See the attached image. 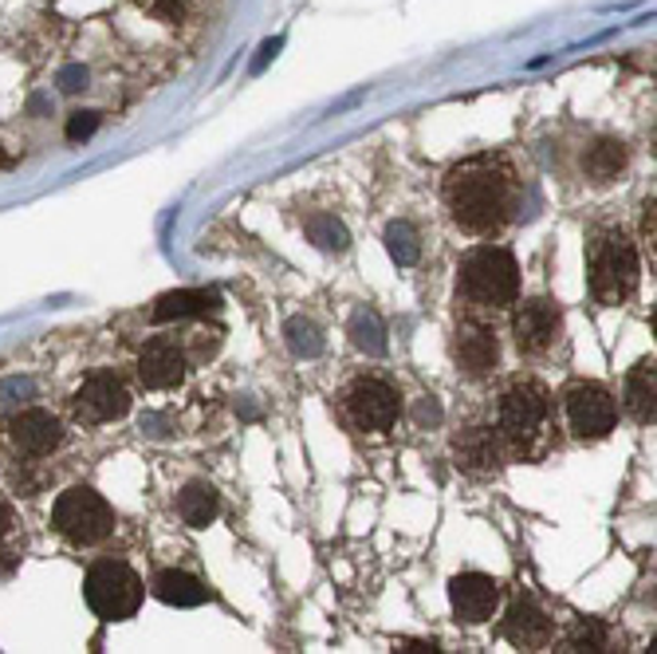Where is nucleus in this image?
I'll return each instance as SVG.
<instances>
[{
	"label": "nucleus",
	"mask_w": 657,
	"mask_h": 654,
	"mask_svg": "<svg viewBox=\"0 0 657 654\" xmlns=\"http://www.w3.org/2000/svg\"><path fill=\"white\" fill-rule=\"evenodd\" d=\"M142 4L150 12H158L162 21H177L182 16V0H142Z\"/></svg>",
	"instance_id": "nucleus-28"
},
{
	"label": "nucleus",
	"mask_w": 657,
	"mask_h": 654,
	"mask_svg": "<svg viewBox=\"0 0 657 654\" xmlns=\"http://www.w3.org/2000/svg\"><path fill=\"white\" fill-rule=\"evenodd\" d=\"M637 276H642L637 249L627 229H595L591 240H586V288H591V296L598 304H606V308L627 304L637 288Z\"/></svg>",
	"instance_id": "nucleus-3"
},
{
	"label": "nucleus",
	"mask_w": 657,
	"mask_h": 654,
	"mask_svg": "<svg viewBox=\"0 0 657 654\" xmlns=\"http://www.w3.org/2000/svg\"><path fill=\"white\" fill-rule=\"evenodd\" d=\"M350 340H355V347L367 355L386 351V328H382V320L370 312V308H359V312H355V320H350Z\"/></svg>",
	"instance_id": "nucleus-22"
},
{
	"label": "nucleus",
	"mask_w": 657,
	"mask_h": 654,
	"mask_svg": "<svg viewBox=\"0 0 657 654\" xmlns=\"http://www.w3.org/2000/svg\"><path fill=\"white\" fill-rule=\"evenodd\" d=\"M308 233H311V240H315V245H323V249H335V252L347 249V229H343L335 218L308 221Z\"/></svg>",
	"instance_id": "nucleus-26"
},
{
	"label": "nucleus",
	"mask_w": 657,
	"mask_h": 654,
	"mask_svg": "<svg viewBox=\"0 0 657 654\" xmlns=\"http://www.w3.org/2000/svg\"><path fill=\"white\" fill-rule=\"evenodd\" d=\"M138 379L150 391H170L185 379V351L170 340H150L138 355Z\"/></svg>",
	"instance_id": "nucleus-16"
},
{
	"label": "nucleus",
	"mask_w": 657,
	"mask_h": 654,
	"mask_svg": "<svg viewBox=\"0 0 657 654\" xmlns=\"http://www.w3.org/2000/svg\"><path fill=\"white\" fill-rule=\"evenodd\" d=\"M16 529V517H12V505L4 497H0V541L9 536V532Z\"/></svg>",
	"instance_id": "nucleus-30"
},
{
	"label": "nucleus",
	"mask_w": 657,
	"mask_h": 654,
	"mask_svg": "<svg viewBox=\"0 0 657 654\" xmlns=\"http://www.w3.org/2000/svg\"><path fill=\"white\" fill-rule=\"evenodd\" d=\"M4 434H9L12 449L24 457H48L52 449H60L63 442V422L44 410V406H28L21 415H12L4 422Z\"/></svg>",
	"instance_id": "nucleus-12"
},
{
	"label": "nucleus",
	"mask_w": 657,
	"mask_h": 654,
	"mask_svg": "<svg viewBox=\"0 0 657 654\" xmlns=\"http://www.w3.org/2000/svg\"><path fill=\"white\" fill-rule=\"evenodd\" d=\"M453 457H457V466H461L464 473H476V478L496 473V469L508 461L493 427H464L461 434L453 437Z\"/></svg>",
	"instance_id": "nucleus-15"
},
{
	"label": "nucleus",
	"mask_w": 657,
	"mask_h": 654,
	"mask_svg": "<svg viewBox=\"0 0 657 654\" xmlns=\"http://www.w3.org/2000/svg\"><path fill=\"white\" fill-rule=\"evenodd\" d=\"M453 363L469 379H488L500 363V343L484 323H461L453 335Z\"/></svg>",
	"instance_id": "nucleus-14"
},
{
	"label": "nucleus",
	"mask_w": 657,
	"mask_h": 654,
	"mask_svg": "<svg viewBox=\"0 0 657 654\" xmlns=\"http://www.w3.org/2000/svg\"><path fill=\"white\" fill-rule=\"evenodd\" d=\"M567 651H606L610 646V627L603 619H579L563 639Z\"/></svg>",
	"instance_id": "nucleus-24"
},
{
	"label": "nucleus",
	"mask_w": 657,
	"mask_h": 654,
	"mask_svg": "<svg viewBox=\"0 0 657 654\" xmlns=\"http://www.w3.org/2000/svg\"><path fill=\"white\" fill-rule=\"evenodd\" d=\"M504 639L520 651H544L555 639V619L532 600V595H516L504 615Z\"/></svg>",
	"instance_id": "nucleus-13"
},
{
	"label": "nucleus",
	"mask_w": 657,
	"mask_h": 654,
	"mask_svg": "<svg viewBox=\"0 0 657 654\" xmlns=\"http://www.w3.org/2000/svg\"><path fill=\"white\" fill-rule=\"evenodd\" d=\"M401 415L398 386L379 374H359L339 391V418L359 434H386Z\"/></svg>",
	"instance_id": "nucleus-7"
},
{
	"label": "nucleus",
	"mask_w": 657,
	"mask_h": 654,
	"mask_svg": "<svg viewBox=\"0 0 657 654\" xmlns=\"http://www.w3.org/2000/svg\"><path fill=\"white\" fill-rule=\"evenodd\" d=\"M512 335L520 355H547L555 343L563 340V312H559V304L547 300V296L524 300L512 316Z\"/></svg>",
	"instance_id": "nucleus-10"
},
{
	"label": "nucleus",
	"mask_w": 657,
	"mask_h": 654,
	"mask_svg": "<svg viewBox=\"0 0 657 654\" xmlns=\"http://www.w3.org/2000/svg\"><path fill=\"white\" fill-rule=\"evenodd\" d=\"M627 166H630L627 143H618V138H595V143L586 146L583 174L591 177V182H615Z\"/></svg>",
	"instance_id": "nucleus-20"
},
{
	"label": "nucleus",
	"mask_w": 657,
	"mask_h": 654,
	"mask_svg": "<svg viewBox=\"0 0 657 654\" xmlns=\"http://www.w3.org/2000/svg\"><path fill=\"white\" fill-rule=\"evenodd\" d=\"M622 406L627 415L642 427L654 422V359H642L627 371V383H622Z\"/></svg>",
	"instance_id": "nucleus-17"
},
{
	"label": "nucleus",
	"mask_w": 657,
	"mask_h": 654,
	"mask_svg": "<svg viewBox=\"0 0 657 654\" xmlns=\"http://www.w3.org/2000/svg\"><path fill=\"white\" fill-rule=\"evenodd\" d=\"M216 489L206 485V481H194V485H185V493L177 497V513H182L185 525H194V529H209L216 520Z\"/></svg>",
	"instance_id": "nucleus-21"
},
{
	"label": "nucleus",
	"mask_w": 657,
	"mask_h": 654,
	"mask_svg": "<svg viewBox=\"0 0 657 654\" xmlns=\"http://www.w3.org/2000/svg\"><path fill=\"white\" fill-rule=\"evenodd\" d=\"M216 312V292H201V288H182V292H165L154 304V323H170V320H194V316H209Z\"/></svg>",
	"instance_id": "nucleus-18"
},
{
	"label": "nucleus",
	"mask_w": 657,
	"mask_h": 654,
	"mask_svg": "<svg viewBox=\"0 0 657 654\" xmlns=\"http://www.w3.org/2000/svg\"><path fill=\"white\" fill-rule=\"evenodd\" d=\"M386 252H391V257L398 260L401 269H410V264H418V257H421V237H418V229H413L410 221H394V225L386 229Z\"/></svg>",
	"instance_id": "nucleus-23"
},
{
	"label": "nucleus",
	"mask_w": 657,
	"mask_h": 654,
	"mask_svg": "<svg viewBox=\"0 0 657 654\" xmlns=\"http://www.w3.org/2000/svg\"><path fill=\"white\" fill-rule=\"evenodd\" d=\"M288 343H292V351L308 355V359L323 351V335L315 332V323L299 320V316H296V320H288Z\"/></svg>",
	"instance_id": "nucleus-25"
},
{
	"label": "nucleus",
	"mask_w": 657,
	"mask_h": 654,
	"mask_svg": "<svg viewBox=\"0 0 657 654\" xmlns=\"http://www.w3.org/2000/svg\"><path fill=\"white\" fill-rule=\"evenodd\" d=\"M83 84H87V72H83V67H67V72H63V91H79Z\"/></svg>",
	"instance_id": "nucleus-29"
},
{
	"label": "nucleus",
	"mask_w": 657,
	"mask_h": 654,
	"mask_svg": "<svg viewBox=\"0 0 657 654\" xmlns=\"http://www.w3.org/2000/svg\"><path fill=\"white\" fill-rule=\"evenodd\" d=\"M563 418L579 442H603L618 427V403L603 383L579 379L563 391Z\"/></svg>",
	"instance_id": "nucleus-8"
},
{
	"label": "nucleus",
	"mask_w": 657,
	"mask_h": 654,
	"mask_svg": "<svg viewBox=\"0 0 657 654\" xmlns=\"http://www.w3.org/2000/svg\"><path fill=\"white\" fill-rule=\"evenodd\" d=\"M0 162H4V150H0Z\"/></svg>",
	"instance_id": "nucleus-31"
},
{
	"label": "nucleus",
	"mask_w": 657,
	"mask_h": 654,
	"mask_svg": "<svg viewBox=\"0 0 657 654\" xmlns=\"http://www.w3.org/2000/svg\"><path fill=\"white\" fill-rule=\"evenodd\" d=\"M445 209L464 233H500L524 206V182L504 155L464 158L445 174Z\"/></svg>",
	"instance_id": "nucleus-1"
},
{
	"label": "nucleus",
	"mask_w": 657,
	"mask_h": 654,
	"mask_svg": "<svg viewBox=\"0 0 657 654\" xmlns=\"http://www.w3.org/2000/svg\"><path fill=\"white\" fill-rule=\"evenodd\" d=\"M154 595L162 603H170V607H201V603L209 600V588L197 576H189V571H177V568H165L154 576Z\"/></svg>",
	"instance_id": "nucleus-19"
},
{
	"label": "nucleus",
	"mask_w": 657,
	"mask_h": 654,
	"mask_svg": "<svg viewBox=\"0 0 657 654\" xmlns=\"http://www.w3.org/2000/svg\"><path fill=\"white\" fill-rule=\"evenodd\" d=\"M83 600L103 624H123L142 607L146 583L126 560H99L83 580Z\"/></svg>",
	"instance_id": "nucleus-5"
},
{
	"label": "nucleus",
	"mask_w": 657,
	"mask_h": 654,
	"mask_svg": "<svg viewBox=\"0 0 657 654\" xmlns=\"http://www.w3.org/2000/svg\"><path fill=\"white\" fill-rule=\"evenodd\" d=\"M449 607L464 627L488 624L500 607V583L484 571H461L449 580Z\"/></svg>",
	"instance_id": "nucleus-11"
},
{
	"label": "nucleus",
	"mask_w": 657,
	"mask_h": 654,
	"mask_svg": "<svg viewBox=\"0 0 657 654\" xmlns=\"http://www.w3.org/2000/svg\"><path fill=\"white\" fill-rule=\"evenodd\" d=\"M95 131H99V114H95V111H75L72 123H67V138H72V143H79V138H91Z\"/></svg>",
	"instance_id": "nucleus-27"
},
{
	"label": "nucleus",
	"mask_w": 657,
	"mask_h": 654,
	"mask_svg": "<svg viewBox=\"0 0 657 654\" xmlns=\"http://www.w3.org/2000/svg\"><path fill=\"white\" fill-rule=\"evenodd\" d=\"M520 296V264L500 245H481L461 260L457 272V300L473 312H504Z\"/></svg>",
	"instance_id": "nucleus-4"
},
{
	"label": "nucleus",
	"mask_w": 657,
	"mask_h": 654,
	"mask_svg": "<svg viewBox=\"0 0 657 654\" xmlns=\"http://www.w3.org/2000/svg\"><path fill=\"white\" fill-rule=\"evenodd\" d=\"M496 437H500L504 457H532L547 454L551 446V391L535 379H520L496 403Z\"/></svg>",
	"instance_id": "nucleus-2"
},
{
	"label": "nucleus",
	"mask_w": 657,
	"mask_h": 654,
	"mask_svg": "<svg viewBox=\"0 0 657 654\" xmlns=\"http://www.w3.org/2000/svg\"><path fill=\"white\" fill-rule=\"evenodd\" d=\"M75 418L87 422V427H103V422H114L131 410V391L114 371H95L83 379V386L72 398Z\"/></svg>",
	"instance_id": "nucleus-9"
},
{
	"label": "nucleus",
	"mask_w": 657,
	"mask_h": 654,
	"mask_svg": "<svg viewBox=\"0 0 657 654\" xmlns=\"http://www.w3.org/2000/svg\"><path fill=\"white\" fill-rule=\"evenodd\" d=\"M52 529L75 548H91V544H103L114 532V509L91 485H72L55 497Z\"/></svg>",
	"instance_id": "nucleus-6"
}]
</instances>
